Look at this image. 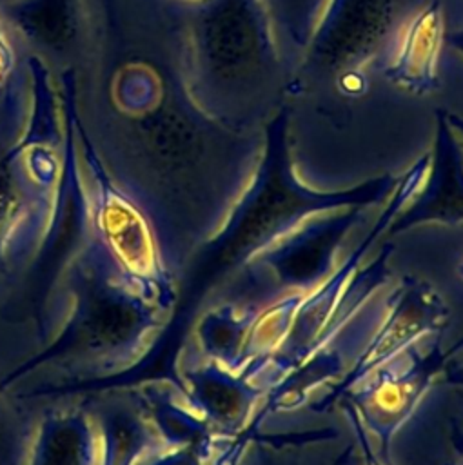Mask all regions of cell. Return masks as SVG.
I'll return each mask as SVG.
<instances>
[{
  "label": "cell",
  "instance_id": "1",
  "mask_svg": "<svg viewBox=\"0 0 463 465\" xmlns=\"http://www.w3.org/2000/svg\"><path fill=\"white\" fill-rule=\"evenodd\" d=\"M158 5L149 44L109 73V104L123 120V145L98 153L118 187L142 209L172 269L220 227L249 180L261 133L207 114L187 80L185 22Z\"/></svg>",
  "mask_w": 463,
  "mask_h": 465
},
{
  "label": "cell",
  "instance_id": "2",
  "mask_svg": "<svg viewBox=\"0 0 463 465\" xmlns=\"http://www.w3.org/2000/svg\"><path fill=\"white\" fill-rule=\"evenodd\" d=\"M185 20L187 80L223 125L261 133L285 104L283 53L260 0H202Z\"/></svg>",
  "mask_w": 463,
  "mask_h": 465
},
{
  "label": "cell",
  "instance_id": "3",
  "mask_svg": "<svg viewBox=\"0 0 463 465\" xmlns=\"http://www.w3.org/2000/svg\"><path fill=\"white\" fill-rule=\"evenodd\" d=\"M62 151L58 89L31 54L0 91V278L25 267L45 236Z\"/></svg>",
  "mask_w": 463,
  "mask_h": 465
},
{
  "label": "cell",
  "instance_id": "4",
  "mask_svg": "<svg viewBox=\"0 0 463 465\" xmlns=\"http://www.w3.org/2000/svg\"><path fill=\"white\" fill-rule=\"evenodd\" d=\"M167 316L169 311L145 298L91 236L67 278L56 332L0 385L9 389L40 367L82 376L129 371L151 351Z\"/></svg>",
  "mask_w": 463,
  "mask_h": 465
},
{
  "label": "cell",
  "instance_id": "5",
  "mask_svg": "<svg viewBox=\"0 0 463 465\" xmlns=\"http://www.w3.org/2000/svg\"><path fill=\"white\" fill-rule=\"evenodd\" d=\"M398 178L385 173L338 191L309 187L294 167L291 109L283 104L261 129L260 154L249 180L216 232L203 243L207 269L212 276H222L254 262L269 245L312 214L378 205L389 198Z\"/></svg>",
  "mask_w": 463,
  "mask_h": 465
},
{
  "label": "cell",
  "instance_id": "6",
  "mask_svg": "<svg viewBox=\"0 0 463 465\" xmlns=\"http://www.w3.org/2000/svg\"><path fill=\"white\" fill-rule=\"evenodd\" d=\"M429 0H329L287 76L285 94L356 100L367 91V65Z\"/></svg>",
  "mask_w": 463,
  "mask_h": 465
},
{
  "label": "cell",
  "instance_id": "7",
  "mask_svg": "<svg viewBox=\"0 0 463 465\" xmlns=\"http://www.w3.org/2000/svg\"><path fill=\"white\" fill-rule=\"evenodd\" d=\"M73 124L87 187L93 240L145 298L171 312L176 302L172 271L163 260L151 222L107 173L87 133L80 100L73 111Z\"/></svg>",
  "mask_w": 463,
  "mask_h": 465
},
{
  "label": "cell",
  "instance_id": "8",
  "mask_svg": "<svg viewBox=\"0 0 463 465\" xmlns=\"http://www.w3.org/2000/svg\"><path fill=\"white\" fill-rule=\"evenodd\" d=\"M447 320V302L430 283L414 276L403 278L387 296L381 322L370 331L369 341L314 409L325 411L338 403L347 392L367 381L416 341L443 329Z\"/></svg>",
  "mask_w": 463,
  "mask_h": 465
},
{
  "label": "cell",
  "instance_id": "9",
  "mask_svg": "<svg viewBox=\"0 0 463 465\" xmlns=\"http://www.w3.org/2000/svg\"><path fill=\"white\" fill-rule=\"evenodd\" d=\"M445 356L438 343L425 351L410 347L338 401L356 412L361 425L374 436L381 456L443 369Z\"/></svg>",
  "mask_w": 463,
  "mask_h": 465
},
{
  "label": "cell",
  "instance_id": "10",
  "mask_svg": "<svg viewBox=\"0 0 463 465\" xmlns=\"http://www.w3.org/2000/svg\"><path fill=\"white\" fill-rule=\"evenodd\" d=\"M369 207H343L318 213L269 245L254 263L265 267L287 289L307 292L330 274L349 232Z\"/></svg>",
  "mask_w": 463,
  "mask_h": 465
},
{
  "label": "cell",
  "instance_id": "11",
  "mask_svg": "<svg viewBox=\"0 0 463 465\" xmlns=\"http://www.w3.org/2000/svg\"><path fill=\"white\" fill-rule=\"evenodd\" d=\"M434 142L427 173L387 229L389 238L423 223H463V138L447 118V109H436Z\"/></svg>",
  "mask_w": 463,
  "mask_h": 465
},
{
  "label": "cell",
  "instance_id": "12",
  "mask_svg": "<svg viewBox=\"0 0 463 465\" xmlns=\"http://www.w3.org/2000/svg\"><path fill=\"white\" fill-rule=\"evenodd\" d=\"M185 394L212 429L238 434L254 414V403L263 389L238 371L207 361L182 369Z\"/></svg>",
  "mask_w": 463,
  "mask_h": 465
},
{
  "label": "cell",
  "instance_id": "13",
  "mask_svg": "<svg viewBox=\"0 0 463 465\" xmlns=\"http://www.w3.org/2000/svg\"><path fill=\"white\" fill-rule=\"evenodd\" d=\"M445 36L443 4L429 0L403 27L398 53L383 69V76L414 96L430 94L439 84L438 64Z\"/></svg>",
  "mask_w": 463,
  "mask_h": 465
},
{
  "label": "cell",
  "instance_id": "14",
  "mask_svg": "<svg viewBox=\"0 0 463 465\" xmlns=\"http://www.w3.org/2000/svg\"><path fill=\"white\" fill-rule=\"evenodd\" d=\"M100 443V465H140L165 449L154 423L136 396L100 401L93 412Z\"/></svg>",
  "mask_w": 463,
  "mask_h": 465
},
{
  "label": "cell",
  "instance_id": "15",
  "mask_svg": "<svg viewBox=\"0 0 463 465\" xmlns=\"http://www.w3.org/2000/svg\"><path fill=\"white\" fill-rule=\"evenodd\" d=\"M25 465H100L93 416L82 409H56L34 429Z\"/></svg>",
  "mask_w": 463,
  "mask_h": 465
},
{
  "label": "cell",
  "instance_id": "16",
  "mask_svg": "<svg viewBox=\"0 0 463 465\" xmlns=\"http://www.w3.org/2000/svg\"><path fill=\"white\" fill-rule=\"evenodd\" d=\"M165 447H203L212 452V427L196 411L187 394H176L171 385H147L134 394Z\"/></svg>",
  "mask_w": 463,
  "mask_h": 465
},
{
  "label": "cell",
  "instance_id": "17",
  "mask_svg": "<svg viewBox=\"0 0 463 465\" xmlns=\"http://www.w3.org/2000/svg\"><path fill=\"white\" fill-rule=\"evenodd\" d=\"M252 318L254 314L240 311L231 303L207 311L194 329L200 352L209 361L236 371Z\"/></svg>",
  "mask_w": 463,
  "mask_h": 465
},
{
  "label": "cell",
  "instance_id": "18",
  "mask_svg": "<svg viewBox=\"0 0 463 465\" xmlns=\"http://www.w3.org/2000/svg\"><path fill=\"white\" fill-rule=\"evenodd\" d=\"M276 42L300 54L307 47L329 0H260ZM283 53V51H281Z\"/></svg>",
  "mask_w": 463,
  "mask_h": 465
},
{
  "label": "cell",
  "instance_id": "19",
  "mask_svg": "<svg viewBox=\"0 0 463 465\" xmlns=\"http://www.w3.org/2000/svg\"><path fill=\"white\" fill-rule=\"evenodd\" d=\"M0 385V465H25L31 440L29 416L5 396Z\"/></svg>",
  "mask_w": 463,
  "mask_h": 465
},
{
  "label": "cell",
  "instance_id": "20",
  "mask_svg": "<svg viewBox=\"0 0 463 465\" xmlns=\"http://www.w3.org/2000/svg\"><path fill=\"white\" fill-rule=\"evenodd\" d=\"M211 456L212 452L203 447H165L140 465H205Z\"/></svg>",
  "mask_w": 463,
  "mask_h": 465
},
{
  "label": "cell",
  "instance_id": "21",
  "mask_svg": "<svg viewBox=\"0 0 463 465\" xmlns=\"http://www.w3.org/2000/svg\"><path fill=\"white\" fill-rule=\"evenodd\" d=\"M15 73V49L9 44L5 31L0 24V91L5 87Z\"/></svg>",
  "mask_w": 463,
  "mask_h": 465
},
{
  "label": "cell",
  "instance_id": "22",
  "mask_svg": "<svg viewBox=\"0 0 463 465\" xmlns=\"http://www.w3.org/2000/svg\"><path fill=\"white\" fill-rule=\"evenodd\" d=\"M445 44H447L450 49H454L458 54L463 56V27L447 33Z\"/></svg>",
  "mask_w": 463,
  "mask_h": 465
},
{
  "label": "cell",
  "instance_id": "23",
  "mask_svg": "<svg viewBox=\"0 0 463 465\" xmlns=\"http://www.w3.org/2000/svg\"><path fill=\"white\" fill-rule=\"evenodd\" d=\"M447 118H448L450 125L456 129V133L463 138V116H461V114H458V113H450V111H447Z\"/></svg>",
  "mask_w": 463,
  "mask_h": 465
},
{
  "label": "cell",
  "instance_id": "24",
  "mask_svg": "<svg viewBox=\"0 0 463 465\" xmlns=\"http://www.w3.org/2000/svg\"><path fill=\"white\" fill-rule=\"evenodd\" d=\"M176 2H182V4H196V2H202V0H176Z\"/></svg>",
  "mask_w": 463,
  "mask_h": 465
},
{
  "label": "cell",
  "instance_id": "25",
  "mask_svg": "<svg viewBox=\"0 0 463 465\" xmlns=\"http://www.w3.org/2000/svg\"><path fill=\"white\" fill-rule=\"evenodd\" d=\"M459 274H461V278H463V262H461V265H459Z\"/></svg>",
  "mask_w": 463,
  "mask_h": 465
}]
</instances>
